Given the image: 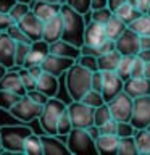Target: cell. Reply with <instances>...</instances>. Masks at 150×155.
Here are the masks:
<instances>
[{
    "mask_svg": "<svg viewBox=\"0 0 150 155\" xmlns=\"http://www.w3.org/2000/svg\"><path fill=\"white\" fill-rule=\"evenodd\" d=\"M61 18H63V24H65V29H63V37L65 41L74 44L76 47H82L84 45V34H86V19L84 15L77 13L74 8H71L68 3L61 5Z\"/></svg>",
    "mask_w": 150,
    "mask_h": 155,
    "instance_id": "obj_1",
    "label": "cell"
},
{
    "mask_svg": "<svg viewBox=\"0 0 150 155\" xmlns=\"http://www.w3.org/2000/svg\"><path fill=\"white\" fill-rule=\"evenodd\" d=\"M92 73L94 71L87 70L77 61L66 71L65 82L71 100H82V97L92 89Z\"/></svg>",
    "mask_w": 150,
    "mask_h": 155,
    "instance_id": "obj_2",
    "label": "cell"
},
{
    "mask_svg": "<svg viewBox=\"0 0 150 155\" xmlns=\"http://www.w3.org/2000/svg\"><path fill=\"white\" fill-rule=\"evenodd\" d=\"M32 133L28 126H18V124H7L0 128L2 134V149L10 153H24V142L28 136Z\"/></svg>",
    "mask_w": 150,
    "mask_h": 155,
    "instance_id": "obj_3",
    "label": "cell"
},
{
    "mask_svg": "<svg viewBox=\"0 0 150 155\" xmlns=\"http://www.w3.org/2000/svg\"><path fill=\"white\" fill-rule=\"evenodd\" d=\"M66 108H68V105L65 102H61L60 99H57V97H50V99H48V102L42 108L41 116H39V123H41V128L44 129V133L57 134L58 121H60L63 111Z\"/></svg>",
    "mask_w": 150,
    "mask_h": 155,
    "instance_id": "obj_4",
    "label": "cell"
},
{
    "mask_svg": "<svg viewBox=\"0 0 150 155\" xmlns=\"http://www.w3.org/2000/svg\"><path fill=\"white\" fill-rule=\"evenodd\" d=\"M66 144H68L70 152L74 155H95V153H99L95 139L84 128H73V131L68 134Z\"/></svg>",
    "mask_w": 150,
    "mask_h": 155,
    "instance_id": "obj_5",
    "label": "cell"
},
{
    "mask_svg": "<svg viewBox=\"0 0 150 155\" xmlns=\"http://www.w3.org/2000/svg\"><path fill=\"white\" fill-rule=\"evenodd\" d=\"M42 108H44V105L34 102L26 94V95H21V99L13 105V108L10 110V115L13 118L23 121V123H31L34 120H39V116L42 113Z\"/></svg>",
    "mask_w": 150,
    "mask_h": 155,
    "instance_id": "obj_6",
    "label": "cell"
},
{
    "mask_svg": "<svg viewBox=\"0 0 150 155\" xmlns=\"http://www.w3.org/2000/svg\"><path fill=\"white\" fill-rule=\"evenodd\" d=\"M68 111H70L74 128L87 129L90 126H94V108L90 105L84 104L82 100H73L68 105Z\"/></svg>",
    "mask_w": 150,
    "mask_h": 155,
    "instance_id": "obj_7",
    "label": "cell"
},
{
    "mask_svg": "<svg viewBox=\"0 0 150 155\" xmlns=\"http://www.w3.org/2000/svg\"><path fill=\"white\" fill-rule=\"evenodd\" d=\"M111 110V116L116 121H131L132 118V108H134V99L124 91H121L116 97H113L110 102H106Z\"/></svg>",
    "mask_w": 150,
    "mask_h": 155,
    "instance_id": "obj_8",
    "label": "cell"
},
{
    "mask_svg": "<svg viewBox=\"0 0 150 155\" xmlns=\"http://www.w3.org/2000/svg\"><path fill=\"white\" fill-rule=\"evenodd\" d=\"M131 123L135 126V129H144L150 124V95H142L134 99Z\"/></svg>",
    "mask_w": 150,
    "mask_h": 155,
    "instance_id": "obj_9",
    "label": "cell"
},
{
    "mask_svg": "<svg viewBox=\"0 0 150 155\" xmlns=\"http://www.w3.org/2000/svg\"><path fill=\"white\" fill-rule=\"evenodd\" d=\"M116 50H119L121 55H137L140 52V36L128 28L116 39Z\"/></svg>",
    "mask_w": 150,
    "mask_h": 155,
    "instance_id": "obj_10",
    "label": "cell"
},
{
    "mask_svg": "<svg viewBox=\"0 0 150 155\" xmlns=\"http://www.w3.org/2000/svg\"><path fill=\"white\" fill-rule=\"evenodd\" d=\"M77 60H73V58H66V57H60V55H55V53H48L47 58L42 61V68L44 71L47 73H52L55 76H63L66 74V71L74 65Z\"/></svg>",
    "mask_w": 150,
    "mask_h": 155,
    "instance_id": "obj_11",
    "label": "cell"
},
{
    "mask_svg": "<svg viewBox=\"0 0 150 155\" xmlns=\"http://www.w3.org/2000/svg\"><path fill=\"white\" fill-rule=\"evenodd\" d=\"M18 24L21 26V29L28 34V37L31 39L32 42L44 37V21L32 12V10H29L26 13V16H24Z\"/></svg>",
    "mask_w": 150,
    "mask_h": 155,
    "instance_id": "obj_12",
    "label": "cell"
},
{
    "mask_svg": "<svg viewBox=\"0 0 150 155\" xmlns=\"http://www.w3.org/2000/svg\"><path fill=\"white\" fill-rule=\"evenodd\" d=\"M0 63L8 70L16 66V41L7 32L0 34Z\"/></svg>",
    "mask_w": 150,
    "mask_h": 155,
    "instance_id": "obj_13",
    "label": "cell"
},
{
    "mask_svg": "<svg viewBox=\"0 0 150 155\" xmlns=\"http://www.w3.org/2000/svg\"><path fill=\"white\" fill-rule=\"evenodd\" d=\"M121 91H124V81L119 78L116 71H103V87H102V94H103L105 102H110L113 97H116Z\"/></svg>",
    "mask_w": 150,
    "mask_h": 155,
    "instance_id": "obj_14",
    "label": "cell"
},
{
    "mask_svg": "<svg viewBox=\"0 0 150 155\" xmlns=\"http://www.w3.org/2000/svg\"><path fill=\"white\" fill-rule=\"evenodd\" d=\"M50 53V44L44 39H39V41H34L31 44V50H29V55L24 61V68H31L34 65H42V61L47 58V55Z\"/></svg>",
    "mask_w": 150,
    "mask_h": 155,
    "instance_id": "obj_15",
    "label": "cell"
},
{
    "mask_svg": "<svg viewBox=\"0 0 150 155\" xmlns=\"http://www.w3.org/2000/svg\"><path fill=\"white\" fill-rule=\"evenodd\" d=\"M106 28L105 24L90 21L86 26V34H84V45H90V47H99L103 41H106Z\"/></svg>",
    "mask_w": 150,
    "mask_h": 155,
    "instance_id": "obj_16",
    "label": "cell"
},
{
    "mask_svg": "<svg viewBox=\"0 0 150 155\" xmlns=\"http://www.w3.org/2000/svg\"><path fill=\"white\" fill-rule=\"evenodd\" d=\"M42 139V147H44V153L45 155H66L71 153L68 149V144L63 142L61 139L57 137V134H47L44 133L41 136Z\"/></svg>",
    "mask_w": 150,
    "mask_h": 155,
    "instance_id": "obj_17",
    "label": "cell"
},
{
    "mask_svg": "<svg viewBox=\"0 0 150 155\" xmlns=\"http://www.w3.org/2000/svg\"><path fill=\"white\" fill-rule=\"evenodd\" d=\"M124 92L129 94L132 99L142 95H150V79L148 78H129L124 81Z\"/></svg>",
    "mask_w": 150,
    "mask_h": 155,
    "instance_id": "obj_18",
    "label": "cell"
},
{
    "mask_svg": "<svg viewBox=\"0 0 150 155\" xmlns=\"http://www.w3.org/2000/svg\"><path fill=\"white\" fill-rule=\"evenodd\" d=\"M61 5L63 3H60V2L55 3V2H44V0H34L32 5H31V10L45 23L48 19H52L53 16L60 15Z\"/></svg>",
    "mask_w": 150,
    "mask_h": 155,
    "instance_id": "obj_19",
    "label": "cell"
},
{
    "mask_svg": "<svg viewBox=\"0 0 150 155\" xmlns=\"http://www.w3.org/2000/svg\"><path fill=\"white\" fill-rule=\"evenodd\" d=\"M63 29H65V24H63V18L61 15H57L52 19L44 23V41H47L48 44H53L57 41H60L63 37Z\"/></svg>",
    "mask_w": 150,
    "mask_h": 155,
    "instance_id": "obj_20",
    "label": "cell"
},
{
    "mask_svg": "<svg viewBox=\"0 0 150 155\" xmlns=\"http://www.w3.org/2000/svg\"><path fill=\"white\" fill-rule=\"evenodd\" d=\"M0 89H7V91H11V92H16V94H19V95H26L28 94L19 73L11 71V70H8L7 73H5V76L0 79Z\"/></svg>",
    "mask_w": 150,
    "mask_h": 155,
    "instance_id": "obj_21",
    "label": "cell"
},
{
    "mask_svg": "<svg viewBox=\"0 0 150 155\" xmlns=\"http://www.w3.org/2000/svg\"><path fill=\"white\" fill-rule=\"evenodd\" d=\"M37 89L42 91L48 97H57L58 91H60V82H58V76L52 74V73L44 71L41 76L37 78Z\"/></svg>",
    "mask_w": 150,
    "mask_h": 155,
    "instance_id": "obj_22",
    "label": "cell"
},
{
    "mask_svg": "<svg viewBox=\"0 0 150 155\" xmlns=\"http://www.w3.org/2000/svg\"><path fill=\"white\" fill-rule=\"evenodd\" d=\"M99 153L102 155H115L119 149V136L116 134H100L95 139Z\"/></svg>",
    "mask_w": 150,
    "mask_h": 155,
    "instance_id": "obj_23",
    "label": "cell"
},
{
    "mask_svg": "<svg viewBox=\"0 0 150 155\" xmlns=\"http://www.w3.org/2000/svg\"><path fill=\"white\" fill-rule=\"evenodd\" d=\"M50 53L77 60V58L81 57V47H76L74 44L68 42V41H65V39H60V41L50 44Z\"/></svg>",
    "mask_w": 150,
    "mask_h": 155,
    "instance_id": "obj_24",
    "label": "cell"
},
{
    "mask_svg": "<svg viewBox=\"0 0 150 155\" xmlns=\"http://www.w3.org/2000/svg\"><path fill=\"white\" fill-rule=\"evenodd\" d=\"M121 52L119 50H110L99 57V70L102 71H116L119 61H121Z\"/></svg>",
    "mask_w": 150,
    "mask_h": 155,
    "instance_id": "obj_25",
    "label": "cell"
},
{
    "mask_svg": "<svg viewBox=\"0 0 150 155\" xmlns=\"http://www.w3.org/2000/svg\"><path fill=\"white\" fill-rule=\"evenodd\" d=\"M105 28H106V36L110 39H113V41H116V39L128 29V24H126L118 15H113L110 21L105 24Z\"/></svg>",
    "mask_w": 150,
    "mask_h": 155,
    "instance_id": "obj_26",
    "label": "cell"
},
{
    "mask_svg": "<svg viewBox=\"0 0 150 155\" xmlns=\"http://www.w3.org/2000/svg\"><path fill=\"white\" fill-rule=\"evenodd\" d=\"M115 15H118L126 24H129V23H132L135 18H139L140 15H142V12H140L139 8H135L134 5H131L129 2H126V3H123L118 10H116Z\"/></svg>",
    "mask_w": 150,
    "mask_h": 155,
    "instance_id": "obj_27",
    "label": "cell"
},
{
    "mask_svg": "<svg viewBox=\"0 0 150 155\" xmlns=\"http://www.w3.org/2000/svg\"><path fill=\"white\" fill-rule=\"evenodd\" d=\"M128 28L135 31L139 36H150V15L142 13L139 18H135L132 23H129Z\"/></svg>",
    "mask_w": 150,
    "mask_h": 155,
    "instance_id": "obj_28",
    "label": "cell"
},
{
    "mask_svg": "<svg viewBox=\"0 0 150 155\" xmlns=\"http://www.w3.org/2000/svg\"><path fill=\"white\" fill-rule=\"evenodd\" d=\"M24 153H29V155H42L44 153L41 136H37L34 133L28 136L26 142H24Z\"/></svg>",
    "mask_w": 150,
    "mask_h": 155,
    "instance_id": "obj_29",
    "label": "cell"
},
{
    "mask_svg": "<svg viewBox=\"0 0 150 155\" xmlns=\"http://www.w3.org/2000/svg\"><path fill=\"white\" fill-rule=\"evenodd\" d=\"M134 60H135V55H123V57H121V61H119L118 68H116V73L119 74V78L123 81L129 79V78L132 76Z\"/></svg>",
    "mask_w": 150,
    "mask_h": 155,
    "instance_id": "obj_30",
    "label": "cell"
},
{
    "mask_svg": "<svg viewBox=\"0 0 150 155\" xmlns=\"http://www.w3.org/2000/svg\"><path fill=\"white\" fill-rule=\"evenodd\" d=\"M134 139L137 144L139 153H150V131L147 128L135 131Z\"/></svg>",
    "mask_w": 150,
    "mask_h": 155,
    "instance_id": "obj_31",
    "label": "cell"
},
{
    "mask_svg": "<svg viewBox=\"0 0 150 155\" xmlns=\"http://www.w3.org/2000/svg\"><path fill=\"white\" fill-rule=\"evenodd\" d=\"M19 99H21V95L16 94V92H11V91H7V89H0V110L10 111Z\"/></svg>",
    "mask_w": 150,
    "mask_h": 155,
    "instance_id": "obj_32",
    "label": "cell"
},
{
    "mask_svg": "<svg viewBox=\"0 0 150 155\" xmlns=\"http://www.w3.org/2000/svg\"><path fill=\"white\" fill-rule=\"evenodd\" d=\"M119 155H135L139 153L137 144H135L134 136L131 137H119V149H118Z\"/></svg>",
    "mask_w": 150,
    "mask_h": 155,
    "instance_id": "obj_33",
    "label": "cell"
},
{
    "mask_svg": "<svg viewBox=\"0 0 150 155\" xmlns=\"http://www.w3.org/2000/svg\"><path fill=\"white\" fill-rule=\"evenodd\" d=\"M111 118H113V116H111V110H110L108 104H103V105L94 108V124L95 126L105 124L106 121H110Z\"/></svg>",
    "mask_w": 150,
    "mask_h": 155,
    "instance_id": "obj_34",
    "label": "cell"
},
{
    "mask_svg": "<svg viewBox=\"0 0 150 155\" xmlns=\"http://www.w3.org/2000/svg\"><path fill=\"white\" fill-rule=\"evenodd\" d=\"M73 121H71V116H70V111H68V108L63 111L61 118L60 121H58V126H57V134L58 136H68L73 131Z\"/></svg>",
    "mask_w": 150,
    "mask_h": 155,
    "instance_id": "obj_35",
    "label": "cell"
},
{
    "mask_svg": "<svg viewBox=\"0 0 150 155\" xmlns=\"http://www.w3.org/2000/svg\"><path fill=\"white\" fill-rule=\"evenodd\" d=\"M82 102L87 104V105H90L92 108H97V107L106 104L105 99H103V94H102L100 91H95V89H90L89 92H87V94L82 97Z\"/></svg>",
    "mask_w": 150,
    "mask_h": 155,
    "instance_id": "obj_36",
    "label": "cell"
},
{
    "mask_svg": "<svg viewBox=\"0 0 150 155\" xmlns=\"http://www.w3.org/2000/svg\"><path fill=\"white\" fill-rule=\"evenodd\" d=\"M113 15L115 13L111 12L108 7H105V8H99V10H92L90 12V19L95 21V23H100V24H106L111 19Z\"/></svg>",
    "mask_w": 150,
    "mask_h": 155,
    "instance_id": "obj_37",
    "label": "cell"
},
{
    "mask_svg": "<svg viewBox=\"0 0 150 155\" xmlns=\"http://www.w3.org/2000/svg\"><path fill=\"white\" fill-rule=\"evenodd\" d=\"M32 42H16V68H21L31 50Z\"/></svg>",
    "mask_w": 150,
    "mask_h": 155,
    "instance_id": "obj_38",
    "label": "cell"
},
{
    "mask_svg": "<svg viewBox=\"0 0 150 155\" xmlns=\"http://www.w3.org/2000/svg\"><path fill=\"white\" fill-rule=\"evenodd\" d=\"M31 10V5H28V3H21V2H16V5L10 10V16H11L13 19V23H19L21 19L26 16V13Z\"/></svg>",
    "mask_w": 150,
    "mask_h": 155,
    "instance_id": "obj_39",
    "label": "cell"
},
{
    "mask_svg": "<svg viewBox=\"0 0 150 155\" xmlns=\"http://www.w3.org/2000/svg\"><path fill=\"white\" fill-rule=\"evenodd\" d=\"M5 32H7L11 39H15L16 42H32L31 39L28 37V34L21 29V26H19L18 23H13L11 26H10Z\"/></svg>",
    "mask_w": 150,
    "mask_h": 155,
    "instance_id": "obj_40",
    "label": "cell"
},
{
    "mask_svg": "<svg viewBox=\"0 0 150 155\" xmlns=\"http://www.w3.org/2000/svg\"><path fill=\"white\" fill-rule=\"evenodd\" d=\"M18 73H19V76H21V79H23V84L24 87H26V91H34V89H37V79L34 78L31 73H29L28 68H18Z\"/></svg>",
    "mask_w": 150,
    "mask_h": 155,
    "instance_id": "obj_41",
    "label": "cell"
},
{
    "mask_svg": "<svg viewBox=\"0 0 150 155\" xmlns=\"http://www.w3.org/2000/svg\"><path fill=\"white\" fill-rule=\"evenodd\" d=\"M66 3L81 15H87V13L92 12V2L90 0H66Z\"/></svg>",
    "mask_w": 150,
    "mask_h": 155,
    "instance_id": "obj_42",
    "label": "cell"
},
{
    "mask_svg": "<svg viewBox=\"0 0 150 155\" xmlns=\"http://www.w3.org/2000/svg\"><path fill=\"white\" fill-rule=\"evenodd\" d=\"M135 126L131 121H118V136L119 137H131L135 134Z\"/></svg>",
    "mask_w": 150,
    "mask_h": 155,
    "instance_id": "obj_43",
    "label": "cell"
},
{
    "mask_svg": "<svg viewBox=\"0 0 150 155\" xmlns=\"http://www.w3.org/2000/svg\"><path fill=\"white\" fill-rule=\"evenodd\" d=\"M77 63H81L84 68H87V70L90 71H97L99 70V58L97 57H92V55H82L77 58Z\"/></svg>",
    "mask_w": 150,
    "mask_h": 155,
    "instance_id": "obj_44",
    "label": "cell"
},
{
    "mask_svg": "<svg viewBox=\"0 0 150 155\" xmlns=\"http://www.w3.org/2000/svg\"><path fill=\"white\" fill-rule=\"evenodd\" d=\"M99 131H100V134H116L118 136V121L115 118H111L105 124L99 126Z\"/></svg>",
    "mask_w": 150,
    "mask_h": 155,
    "instance_id": "obj_45",
    "label": "cell"
},
{
    "mask_svg": "<svg viewBox=\"0 0 150 155\" xmlns=\"http://www.w3.org/2000/svg\"><path fill=\"white\" fill-rule=\"evenodd\" d=\"M145 73V61L140 60L139 57H135L134 65H132V76L131 78H142Z\"/></svg>",
    "mask_w": 150,
    "mask_h": 155,
    "instance_id": "obj_46",
    "label": "cell"
},
{
    "mask_svg": "<svg viewBox=\"0 0 150 155\" xmlns=\"http://www.w3.org/2000/svg\"><path fill=\"white\" fill-rule=\"evenodd\" d=\"M28 95L31 97V99H32L34 102H37V104H41V105H45L47 102H48V99H50V97L45 95L42 91H39V89L29 91V92H28Z\"/></svg>",
    "mask_w": 150,
    "mask_h": 155,
    "instance_id": "obj_47",
    "label": "cell"
},
{
    "mask_svg": "<svg viewBox=\"0 0 150 155\" xmlns=\"http://www.w3.org/2000/svg\"><path fill=\"white\" fill-rule=\"evenodd\" d=\"M102 87H103V71L97 70L92 73V89L102 92Z\"/></svg>",
    "mask_w": 150,
    "mask_h": 155,
    "instance_id": "obj_48",
    "label": "cell"
},
{
    "mask_svg": "<svg viewBox=\"0 0 150 155\" xmlns=\"http://www.w3.org/2000/svg\"><path fill=\"white\" fill-rule=\"evenodd\" d=\"M11 24H13L11 16H10L8 13H2V12H0V31L5 32L10 26H11Z\"/></svg>",
    "mask_w": 150,
    "mask_h": 155,
    "instance_id": "obj_49",
    "label": "cell"
},
{
    "mask_svg": "<svg viewBox=\"0 0 150 155\" xmlns=\"http://www.w3.org/2000/svg\"><path fill=\"white\" fill-rule=\"evenodd\" d=\"M18 0H0V12L2 13H10L15 5H16Z\"/></svg>",
    "mask_w": 150,
    "mask_h": 155,
    "instance_id": "obj_50",
    "label": "cell"
},
{
    "mask_svg": "<svg viewBox=\"0 0 150 155\" xmlns=\"http://www.w3.org/2000/svg\"><path fill=\"white\" fill-rule=\"evenodd\" d=\"M126 2H128V0H108V8L115 13L116 10H118L123 3H126Z\"/></svg>",
    "mask_w": 150,
    "mask_h": 155,
    "instance_id": "obj_51",
    "label": "cell"
},
{
    "mask_svg": "<svg viewBox=\"0 0 150 155\" xmlns=\"http://www.w3.org/2000/svg\"><path fill=\"white\" fill-rule=\"evenodd\" d=\"M92 2V10H99L108 7V0H90Z\"/></svg>",
    "mask_w": 150,
    "mask_h": 155,
    "instance_id": "obj_52",
    "label": "cell"
},
{
    "mask_svg": "<svg viewBox=\"0 0 150 155\" xmlns=\"http://www.w3.org/2000/svg\"><path fill=\"white\" fill-rule=\"evenodd\" d=\"M135 57H139L140 60H144L145 63L150 61V48H140V52Z\"/></svg>",
    "mask_w": 150,
    "mask_h": 155,
    "instance_id": "obj_53",
    "label": "cell"
},
{
    "mask_svg": "<svg viewBox=\"0 0 150 155\" xmlns=\"http://www.w3.org/2000/svg\"><path fill=\"white\" fill-rule=\"evenodd\" d=\"M148 7H150V0H139L137 8H139L142 13H147V12H148Z\"/></svg>",
    "mask_w": 150,
    "mask_h": 155,
    "instance_id": "obj_54",
    "label": "cell"
},
{
    "mask_svg": "<svg viewBox=\"0 0 150 155\" xmlns=\"http://www.w3.org/2000/svg\"><path fill=\"white\" fill-rule=\"evenodd\" d=\"M140 48H150V36H140Z\"/></svg>",
    "mask_w": 150,
    "mask_h": 155,
    "instance_id": "obj_55",
    "label": "cell"
},
{
    "mask_svg": "<svg viewBox=\"0 0 150 155\" xmlns=\"http://www.w3.org/2000/svg\"><path fill=\"white\" fill-rule=\"evenodd\" d=\"M144 76H145V78H148V79H150V61H147V63H145V73H144Z\"/></svg>",
    "mask_w": 150,
    "mask_h": 155,
    "instance_id": "obj_56",
    "label": "cell"
},
{
    "mask_svg": "<svg viewBox=\"0 0 150 155\" xmlns=\"http://www.w3.org/2000/svg\"><path fill=\"white\" fill-rule=\"evenodd\" d=\"M8 71V68L5 66V65H2V63H0V79H2V78L5 76V73Z\"/></svg>",
    "mask_w": 150,
    "mask_h": 155,
    "instance_id": "obj_57",
    "label": "cell"
},
{
    "mask_svg": "<svg viewBox=\"0 0 150 155\" xmlns=\"http://www.w3.org/2000/svg\"><path fill=\"white\" fill-rule=\"evenodd\" d=\"M128 2H129L131 5H134L135 8H137V3H139V0H128Z\"/></svg>",
    "mask_w": 150,
    "mask_h": 155,
    "instance_id": "obj_58",
    "label": "cell"
},
{
    "mask_svg": "<svg viewBox=\"0 0 150 155\" xmlns=\"http://www.w3.org/2000/svg\"><path fill=\"white\" fill-rule=\"evenodd\" d=\"M18 2H21V3H28V5H32L34 0H18Z\"/></svg>",
    "mask_w": 150,
    "mask_h": 155,
    "instance_id": "obj_59",
    "label": "cell"
},
{
    "mask_svg": "<svg viewBox=\"0 0 150 155\" xmlns=\"http://www.w3.org/2000/svg\"><path fill=\"white\" fill-rule=\"evenodd\" d=\"M44 2H55V3H58L60 0H44ZM60 3H61V2H60Z\"/></svg>",
    "mask_w": 150,
    "mask_h": 155,
    "instance_id": "obj_60",
    "label": "cell"
},
{
    "mask_svg": "<svg viewBox=\"0 0 150 155\" xmlns=\"http://www.w3.org/2000/svg\"><path fill=\"white\" fill-rule=\"evenodd\" d=\"M0 150H3L2 149V134H0Z\"/></svg>",
    "mask_w": 150,
    "mask_h": 155,
    "instance_id": "obj_61",
    "label": "cell"
},
{
    "mask_svg": "<svg viewBox=\"0 0 150 155\" xmlns=\"http://www.w3.org/2000/svg\"><path fill=\"white\" fill-rule=\"evenodd\" d=\"M147 129H148V131H150V124H148V126H147Z\"/></svg>",
    "mask_w": 150,
    "mask_h": 155,
    "instance_id": "obj_62",
    "label": "cell"
},
{
    "mask_svg": "<svg viewBox=\"0 0 150 155\" xmlns=\"http://www.w3.org/2000/svg\"><path fill=\"white\" fill-rule=\"evenodd\" d=\"M147 13H148V15H150V7H148V12H147Z\"/></svg>",
    "mask_w": 150,
    "mask_h": 155,
    "instance_id": "obj_63",
    "label": "cell"
},
{
    "mask_svg": "<svg viewBox=\"0 0 150 155\" xmlns=\"http://www.w3.org/2000/svg\"><path fill=\"white\" fill-rule=\"evenodd\" d=\"M0 34H2V31H0Z\"/></svg>",
    "mask_w": 150,
    "mask_h": 155,
    "instance_id": "obj_64",
    "label": "cell"
}]
</instances>
